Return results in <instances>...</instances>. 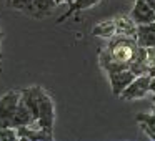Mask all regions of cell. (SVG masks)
Returning <instances> with one entry per match:
<instances>
[{"instance_id": "cell-1", "label": "cell", "mask_w": 155, "mask_h": 141, "mask_svg": "<svg viewBox=\"0 0 155 141\" xmlns=\"http://www.w3.org/2000/svg\"><path fill=\"white\" fill-rule=\"evenodd\" d=\"M32 88H34L35 110H37L35 124L52 136V128H54V120H55L54 100H52L50 93L47 90H44L42 86H32Z\"/></svg>"}, {"instance_id": "cell-2", "label": "cell", "mask_w": 155, "mask_h": 141, "mask_svg": "<svg viewBox=\"0 0 155 141\" xmlns=\"http://www.w3.org/2000/svg\"><path fill=\"white\" fill-rule=\"evenodd\" d=\"M137 52H138L137 42L130 40L127 37H122V38H117L115 42H112L107 53L110 55L112 60L118 61V63L130 65V61H134L135 57H137Z\"/></svg>"}, {"instance_id": "cell-3", "label": "cell", "mask_w": 155, "mask_h": 141, "mask_svg": "<svg viewBox=\"0 0 155 141\" xmlns=\"http://www.w3.org/2000/svg\"><path fill=\"white\" fill-rule=\"evenodd\" d=\"M150 75H137L130 83L127 85L124 91L118 95V98L124 101H130V100H138L143 98L148 93V85H150Z\"/></svg>"}, {"instance_id": "cell-4", "label": "cell", "mask_w": 155, "mask_h": 141, "mask_svg": "<svg viewBox=\"0 0 155 141\" xmlns=\"http://www.w3.org/2000/svg\"><path fill=\"white\" fill-rule=\"evenodd\" d=\"M22 96V90H10L0 98V126L7 128L8 118L14 114L18 101Z\"/></svg>"}, {"instance_id": "cell-5", "label": "cell", "mask_w": 155, "mask_h": 141, "mask_svg": "<svg viewBox=\"0 0 155 141\" xmlns=\"http://www.w3.org/2000/svg\"><path fill=\"white\" fill-rule=\"evenodd\" d=\"M137 75L130 70V68H124V70H118V71H112L108 73V80H110V86H112V93L115 96L122 93V91L127 88V85L130 83Z\"/></svg>"}, {"instance_id": "cell-6", "label": "cell", "mask_w": 155, "mask_h": 141, "mask_svg": "<svg viewBox=\"0 0 155 141\" xmlns=\"http://www.w3.org/2000/svg\"><path fill=\"white\" fill-rule=\"evenodd\" d=\"M135 42L142 48H152L155 47V20L148 24L137 25L135 30Z\"/></svg>"}, {"instance_id": "cell-7", "label": "cell", "mask_w": 155, "mask_h": 141, "mask_svg": "<svg viewBox=\"0 0 155 141\" xmlns=\"http://www.w3.org/2000/svg\"><path fill=\"white\" fill-rule=\"evenodd\" d=\"M130 18L134 20L135 25L148 24V22L155 20V10L148 7L143 0H135V5L130 12Z\"/></svg>"}, {"instance_id": "cell-8", "label": "cell", "mask_w": 155, "mask_h": 141, "mask_svg": "<svg viewBox=\"0 0 155 141\" xmlns=\"http://www.w3.org/2000/svg\"><path fill=\"white\" fill-rule=\"evenodd\" d=\"M97 2H100V0H74L72 4H68V5H70V7H68V10L65 12V14L62 15L60 18H58L57 24H62V22H65L67 18H70L72 15H75V14H78V12L85 10V8L94 7Z\"/></svg>"}, {"instance_id": "cell-9", "label": "cell", "mask_w": 155, "mask_h": 141, "mask_svg": "<svg viewBox=\"0 0 155 141\" xmlns=\"http://www.w3.org/2000/svg\"><path fill=\"white\" fill-rule=\"evenodd\" d=\"M55 7H57L55 5V0H34L30 8H28V14L40 18V17H45L47 14H50Z\"/></svg>"}, {"instance_id": "cell-10", "label": "cell", "mask_w": 155, "mask_h": 141, "mask_svg": "<svg viewBox=\"0 0 155 141\" xmlns=\"http://www.w3.org/2000/svg\"><path fill=\"white\" fill-rule=\"evenodd\" d=\"M135 120H137V123H140V126L143 128V131L148 134V136L152 138V139H155V114H147V113H138L137 116H135Z\"/></svg>"}, {"instance_id": "cell-11", "label": "cell", "mask_w": 155, "mask_h": 141, "mask_svg": "<svg viewBox=\"0 0 155 141\" xmlns=\"http://www.w3.org/2000/svg\"><path fill=\"white\" fill-rule=\"evenodd\" d=\"M115 22H102L100 25L94 28V35H98V37H112L115 33Z\"/></svg>"}, {"instance_id": "cell-12", "label": "cell", "mask_w": 155, "mask_h": 141, "mask_svg": "<svg viewBox=\"0 0 155 141\" xmlns=\"http://www.w3.org/2000/svg\"><path fill=\"white\" fill-rule=\"evenodd\" d=\"M32 2L34 0H8L7 5L10 8H14V10H18V12H28Z\"/></svg>"}, {"instance_id": "cell-13", "label": "cell", "mask_w": 155, "mask_h": 141, "mask_svg": "<svg viewBox=\"0 0 155 141\" xmlns=\"http://www.w3.org/2000/svg\"><path fill=\"white\" fill-rule=\"evenodd\" d=\"M14 139H18L17 130H15V128L0 126V141H14Z\"/></svg>"}, {"instance_id": "cell-14", "label": "cell", "mask_w": 155, "mask_h": 141, "mask_svg": "<svg viewBox=\"0 0 155 141\" xmlns=\"http://www.w3.org/2000/svg\"><path fill=\"white\" fill-rule=\"evenodd\" d=\"M148 91H152V93H153V96H155V75L150 78V85H148Z\"/></svg>"}, {"instance_id": "cell-15", "label": "cell", "mask_w": 155, "mask_h": 141, "mask_svg": "<svg viewBox=\"0 0 155 141\" xmlns=\"http://www.w3.org/2000/svg\"><path fill=\"white\" fill-rule=\"evenodd\" d=\"M2 40H4V33L0 30V60H2ZM0 71H2V67H0Z\"/></svg>"}, {"instance_id": "cell-16", "label": "cell", "mask_w": 155, "mask_h": 141, "mask_svg": "<svg viewBox=\"0 0 155 141\" xmlns=\"http://www.w3.org/2000/svg\"><path fill=\"white\" fill-rule=\"evenodd\" d=\"M143 2H145V4H147L150 8H153V10H155V0H143Z\"/></svg>"}, {"instance_id": "cell-17", "label": "cell", "mask_w": 155, "mask_h": 141, "mask_svg": "<svg viewBox=\"0 0 155 141\" xmlns=\"http://www.w3.org/2000/svg\"><path fill=\"white\" fill-rule=\"evenodd\" d=\"M74 0H55V5H60V4H72Z\"/></svg>"}, {"instance_id": "cell-18", "label": "cell", "mask_w": 155, "mask_h": 141, "mask_svg": "<svg viewBox=\"0 0 155 141\" xmlns=\"http://www.w3.org/2000/svg\"><path fill=\"white\" fill-rule=\"evenodd\" d=\"M152 110H153V114H155V103H153V108H152Z\"/></svg>"}, {"instance_id": "cell-19", "label": "cell", "mask_w": 155, "mask_h": 141, "mask_svg": "<svg viewBox=\"0 0 155 141\" xmlns=\"http://www.w3.org/2000/svg\"><path fill=\"white\" fill-rule=\"evenodd\" d=\"M7 2H8V0H7Z\"/></svg>"}]
</instances>
